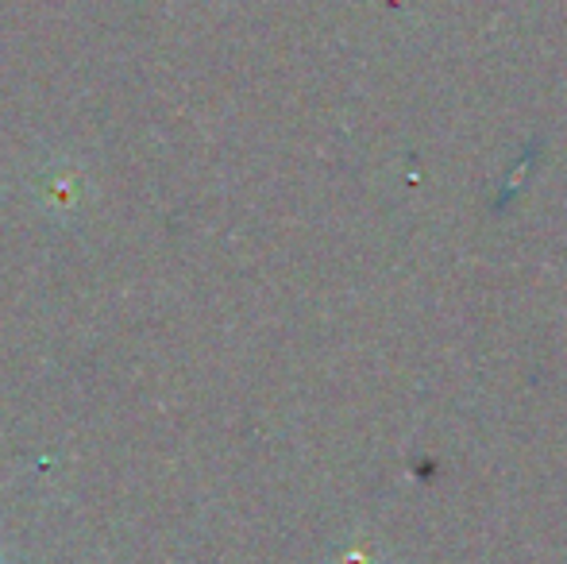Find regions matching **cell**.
<instances>
[{
	"mask_svg": "<svg viewBox=\"0 0 567 564\" xmlns=\"http://www.w3.org/2000/svg\"><path fill=\"white\" fill-rule=\"evenodd\" d=\"M0 564H4V561H0Z\"/></svg>",
	"mask_w": 567,
	"mask_h": 564,
	"instance_id": "cell-1",
	"label": "cell"
}]
</instances>
